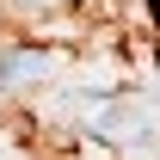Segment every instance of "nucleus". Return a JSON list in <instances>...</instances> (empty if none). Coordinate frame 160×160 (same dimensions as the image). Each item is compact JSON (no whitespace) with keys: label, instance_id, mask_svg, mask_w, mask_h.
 I'll return each instance as SVG.
<instances>
[{"label":"nucleus","instance_id":"1","mask_svg":"<svg viewBox=\"0 0 160 160\" xmlns=\"http://www.w3.org/2000/svg\"><path fill=\"white\" fill-rule=\"evenodd\" d=\"M148 12H154V25H160V0H148Z\"/></svg>","mask_w":160,"mask_h":160}]
</instances>
